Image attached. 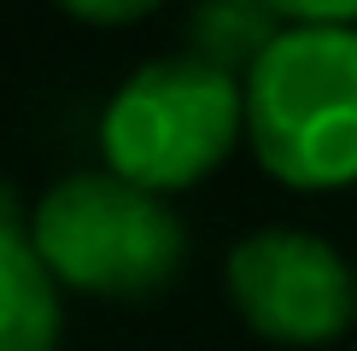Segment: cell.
Listing matches in <instances>:
<instances>
[{"instance_id": "obj_1", "label": "cell", "mask_w": 357, "mask_h": 351, "mask_svg": "<svg viewBox=\"0 0 357 351\" xmlns=\"http://www.w3.org/2000/svg\"><path fill=\"white\" fill-rule=\"evenodd\" d=\"M246 135L287 187L357 182V29H281L246 77Z\"/></svg>"}, {"instance_id": "obj_2", "label": "cell", "mask_w": 357, "mask_h": 351, "mask_svg": "<svg viewBox=\"0 0 357 351\" xmlns=\"http://www.w3.org/2000/svg\"><path fill=\"white\" fill-rule=\"evenodd\" d=\"M241 129L246 88L193 53L141 65L100 117L112 176L146 194H170V187H188L205 170H217Z\"/></svg>"}, {"instance_id": "obj_3", "label": "cell", "mask_w": 357, "mask_h": 351, "mask_svg": "<svg viewBox=\"0 0 357 351\" xmlns=\"http://www.w3.org/2000/svg\"><path fill=\"white\" fill-rule=\"evenodd\" d=\"M41 263L53 281L106 292V299H146L176 275L188 234L158 194L123 176H65L29 223Z\"/></svg>"}, {"instance_id": "obj_4", "label": "cell", "mask_w": 357, "mask_h": 351, "mask_svg": "<svg viewBox=\"0 0 357 351\" xmlns=\"http://www.w3.org/2000/svg\"><path fill=\"white\" fill-rule=\"evenodd\" d=\"M229 299L264 340L322 345L357 316V270L317 234L258 228L229 252Z\"/></svg>"}, {"instance_id": "obj_5", "label": "cell", "mask_w": 357, "mask_h": 351, "mask_svg": "<svg viewBox=\"0 0 357 351\" xmlns=\"http://www.w3.org/2000/svg\"><path fill=\"white\" fill-rule=\"evenodd\" d=\"M59 345V281L18 223H0V351Z\"/></svg>"}, {"instance_id": "obj_6", "label": "cell", "mask_w": 357, "mask_h": 351, "mask_svg": "<svg viewBox=\"0 0 357 351\" xmlns=\"http://www.w3.org/2000/svg\"><path fill=\"white\" fill-rule=\"evenodd\" d=\"M281 29H287V18H281V6H270V0H211V6L188 12V41H193L188 53L241 82L281 41Z\"/></svg>"}, {"instance_id": "obj_7", "label": "cell", "mask_w": 357, "mask_h": 351, "mask_svg": "<svg viewBox=\"0 0 357 351\" xmlns=\"http://www.w3.org/2000/svg\"><path fill=\"white\" fill-rule=\"evenodd\" d=\"M70 18H82V24H135V18H146V12H153V0H117V6H88V0H70Z\"/></svg>"}]
</instances>
